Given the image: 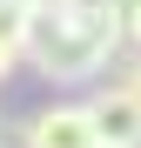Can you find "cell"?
<instances>
[{
    "label": "cell",
    "instance_id": "cell-1",
    "mask_svg": "<svg viewBox=\"0 0 141 148\" xmlns=\"http://www.w3.org/2000/svg\"><path fill=\"white\" fill-rule=\"evenodd\" d=\"M20 148H101L87 101H47L20 121Z\"/></svg>",
    "mask_w": 141,
    "mask_h": 148
},
{
    "label": "cell",
    "instance_id": "cell-2",
    "mask_svg": "<svg viewBox=\"0 0 141 148\" xmlns=\"http://www.w3.org/2000/svg\"><path fill=\"white\" fill-rule=\"evenodd\" d=\"M87 114H94V135H101V141H114V148H141V101H134L121 81L94 94Z\"/></svg>",
    "mask_w": 141,
    "mask_h": 148
},
{
    "label": "cell",
    "instance_id": "cell-3",
    "mask_svg": "<svg viewBox=\"0 0 141 148\" xmlns=\"http://www.w3.org/2000/svg\"><path fill=\"white\" fill-rule=\"evenodd\" d=\"M27 27H34V0H0V40L20 47V40H27Z\"/></svg>",
    "mask_w": 141,
    "mask_h": 148
},
{
    "label": "cell",
    "instance_id": "cell-4",
    "mask_svg": "<svg viewBox=\"0 0 141 148\" xmlns=\"http://www.w3.org/2000/svg\"><path fill=\"white\" fill-rule=\"evenodd\" d=\"M121 88H128V94H134V101H141V47H134V61L121 67Z\"/></svg>",
    "mask_w": 141,
    "mask_h": 148
},
{
    "label": "cell",
    "instance_id": "cell-5",
    "mask_svg": "<svg viewBox=\"0 0 141 148\" xmlns=\"http://www.w3.org/2000/svg\"><path fill=\"white\" fill-rule=\"evenodd\" d=\"M14 61H20V47H7V40H0V81L14 74Z\"/></svg>",
    "mask_w": 141,
    "mask_h": 148
},
{
    "label": "cell",
    "instance_id": "cell-6",
    "mask_svg": "<svg viewBox=\"0 0 141 148\" xmlns=\"http://www.w3.org/2000/svg\"><path fill=\"white\" fill-rule=\"evenodd\" d=\"M101 148H114V141H101Z\"/></svg>",
    "mask_w": 141,
    "mask_h": 148
}]
</instances>
